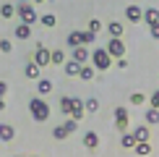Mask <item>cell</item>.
Instances as JSON below:
<instances>
[{
    "label": "cell",
    "instance_id": "6da1fadb",
    "mask_svg": "<svg viewBox=\"0 0 159 157\" xmlns=\"http://www.w3.org/2000/svg\"><path fill=\"white\" fill-rule=\"evenodd\" d=\"M29 113L37 123H44L50 118V105L44 102V97H31L29 100Z\"/></svg>",
    "mask_w": 159,
    "mask_h": 157
},
{
    "label": "cell",
    "instance_id": "7a4b0ae2",
    "mask_svg": "<svg viewBox=\"0 0 159 157\" xmlns=\"http://www.w3.org/2000/svg\"><path fill=\"white\" fill-rule=\"evenodd\" d=\"M91 65H94V68L99 71V74H102V71H110V65H112V55L104 47H94L91 50Z\"/></svg>",
    "mask_w": 159,
    "mask_h": 157
},
{
    "label": "cell",
    "instance_id": "3957f363",
    "mask_svg": "<svg viewBox=\"0 0 159 157\" xmlns=\"http://www.w3.org/2000/svg\"><path fill=\"white\" fill-rule=\"evenodd\" d=\"M16 16L21 18L24 24H34V21H39V16H37V11H34V5H31V3H24V0L16 5Z\"/></svg>",
    "mask_w": 159,
    "mask_h": 157
},
{
    "label": "cell",
    "instance_id": "277c9868",
    "mask_svg": "<svg viewBox=\"0 0 159 157\" xmlns=\"http://www.w3.org/2000/svg\"><path fill=\"white\" fill-rule=\"evenodd\" d=\"M104 50H107L110 55H112V60H117V58H123L125 52H128L120 37H110V42H107V47H104Z\"/></svg>",
    "mask_w": 159,
    "mask_h": 157
},
{
    "label": "cell",
    "instance_id": "5b68a950",
    "mask_svg": "<svg viewBox=\"0 0 159 157\" xmlns=\"http://www.w3.org/2000/svg\"><path fill=\"white\" fill-rule=\"evenodd\" d=\"M31 60H34L39 68H47V65H50V50L44 47L42 42H37V47H34V58H31Z\"/></svg>",
    "mask_w": 159,
    "mask_h": 157
},
{
    "label": "cell",
    "instance_id": "8992f818",
    "mask_svg": "<svg viewBox=\"0 0 159 157\" xmlns=\"http://www.w3.org/2000/svg\"><path fill=\"white\" fill-rule=\"evenodd\" d=\"M70 58L78 63H89V58H91V50H89V45H76V47H70Z\"/></svg>",
    "mask_w": 159,
    "mask_h": 157
},
{
    "label": "cell",
    "instance_id": "52a82bcc",
    "mask_svg": "<svg viewBox=\"0 0 159 157\" xmlns=\"http://www.w3.org/2000/svg\"><path fill=\"white\" fill-rule=\"evenodd\" d=\"M128 107H115V128L117 131H120V134H123V131H128Z\"/></svg>",
    "mask_w": 159,
    "mask_h": 157
},
{
    "label": "cell",
    "instance_id": "ba28073f",
    "mask_svg": "<svg viewBox=\"0 0 159 157\" xmlns=\"http://www.w3.org/2000/svg\"><path fill=\"white\" fill-rule=\"evenodd\" d=\"M125 18H128L130 24H138L143 18V8H141V5H136V3H130L128 8H125Z\"/></svg>",
    "mask_w": 159,
    "mask_h": 157
},
{
    "label": "cell",
    "instance_id": "9c48e42d",
    "mask_svg": "<svg viewBox=\"0 0 159 157\" xmlns=\"http://www.w3.org/2000/svg\"><path fill=\"white\" fill-rule=\"evenodd\" d=\"M24 76H26V78H34V81H37V78L42 76V68H39L34 60H29V63L24 65Z\"/></svg>",
    "mask_w": 159,
    "mask_h": 157
},
{
    "label": "cell",
    "instance_id": "30bf717a",
    "mask_svg": "<svg viewBox=\"0 0 159 157\" xmlns=\"http://www.w3.org/2000/svg\"><path fill=\"white\" fill-rule=\"evenodd\" d=\"M84 115H86L84 100H78V97H73V107H70V118H76V121H81Z\"/></svg>",
    "mask_w": 159,
    "mask_h": 157
},
{
    "label": "cell",
    "instance_id": "8fae6325",
    "mask_svg": "<svg viewBox=\"0 0 159 157\" xmlns=\"http://www.w3.org/2000/svg\"><path fill=\"white\" fill-rule=\"evenodd\" d=\"M78 78H84V81H94V78H97V68L89 65V63H84L81 71H78Z\"/></svg>",
    "mask_w": 159,
    "mask_h": 157
},
{
    "label": "cell",
    "instance_id": "7c38bea8",
    "mask_svg": "<svg viewBox=\"0 0 159 157\" xmlns=\"http://www.w3.org/2000/svg\"><path fill=\"white\" fill-rule=\"evenodd\" d=\"M84 147L86 149H97L99 147V134L97 131H86L84 134Z\"/></svg>",
    "mask_w": 159,
    "mask_h": 157
},
{
    "label": "cell",
    "instance_id": "4fadbf2b",
    "mask_svg": "<svg viewBox=\"0 0 159 157\" xmlns=\"http://www.w3.org/2000/svg\"><path fill=\"white\" fill-rule=\"evenodd\" d=\"M13 37H16V39H29L31 37V24H18L16 26V29H13Z\"/></svg>",
    "mask_w": 159,
    "mask_h": 157
},
{
    "label": "cell",
    "instance_id": "5bb4252c",
    "mask_svg": "<svg viewBox=\"0 0 159 157\" xmlns=\"http://www.w3.org/2000/svg\"><path fill=\"white\" fill-rule=\"evenodd\" d=\"M13 136H16V128L11 123H0V141H13Z\"/></svg>",
    "mask_w": 159,
    "mask_h": 157
},
{
    "label": "cell",
    "instance_id": "9a60e30c",
    "mask_svg": "<svg viewBox=\"0 0 159 157\" xmlns=\"http://www.w3.org/2000/svg\"><path fill=\"white\" fill-rule=\"evenodd\" d=\"M130 134L136 136V141H146L149 136H151V131H149V126H146V123H141V126H136L133 131H130Z\"/></svg>",
    "mask_w": 159,
    "mask_h": 157
},
{
    "label": "cell",
    "instance_id": "2e32d148",
    "mask_svg": "<svg viewBox=\"0 0 159 157\" xmlns=\"http://www.w3.org/2000/svg\"><path fill=\"white\" fill-rule=\"evenodd\" d=\"M63 65H65V76H78V71H81V63L73 60V58H70V60H65Z\"/></svg>",
    "mask_w": 159,
    "mask_h": 157
},
{
    "label": "cell",
    "instance_id": "e0dca14e",
    "mask_svg": "<svg viewBox=\"0 0 159 157\" xmlns=\"http://www.w3.org/2000/svg\"><path fill=\"white\" fill-rule=\"evenodd\" d=\"M123 31H125V26L120 21H110L107 24V34L110 37H123Z\"/></svg>",
    "mask_w": 159,
    "mask_h": 157
},
{
    "label": "cell",
    "instance_id": "ac0fdd59",
    "mask_svg": "<svg viewBox=\"0 0 159 157\" xmlns=\"http://www.w3.org/2000/svg\"><path fill=\"white\" fill-rule=\"evenodd\" d=\"M146 126H159V107H151L146 110Z\"/></svg>",
    "mask_w": 159,
    "mask_h": 157
},
{
    "label": "cell",
    "instance_id": "d6986e66",
    "mask_svg": "<svg viewBox=\"0 0 159 157\" xmlns=\"http://www.w3.org/2000/svg\"><path fill=\"white\" fill-rule=\"evenodd\" d=\"M37 92H39V94H50V92H52V81L39 76V78H37Z\"/></svg>",
    "mask_w": 159,
    "mask_h": 157
},
{
    "label": "cell",
    "instance_id": "ffe728a7",
    "mask_svg": "<svg viewBox=\"0 0 159 157\" xmlns=\"http://www.w3.org/2000/svg\"><path fill=\"white\" fill-rule=\"evenodd\" d=\"M70 107H73V97H70V94H63V97H60V113H63V115H70Z\"/></svg>",
    "mask_w": 159,
    "mask_h": 157
},
{
    "label": "cell",
    "instance_id": "44dd1931",
    "mask_svg": "<svg viewBox=\"0 0 159 157\" xmlns=\"http://www.w3.org/2000/svg\"><path fill=\"white\" fill-rule=\"evenodd\" d=\"M141 21L157 24V21H159V11H157V8H143V18H141Z\"/></svg>",
    "mask_w": 159,
    "mask_h": 157
},
{
    "label": "cell",
    "instance_id": "7402d4cb",
    "mask_svg": "<svg viewBox=\"0 0 159 157\" xmlns=\"http://www.w3.org/2000/svg\"><path fill=\"white\" fill-rule=\"evenodd\" d=\"M133 144H136V136L128 134V131H123V136H120V147H123V149H133Z\"/></svg>",
    "mask_w": 159,
    "mask_h": 157
},
{
    "label": "cell",
    "instance_id": "603a6c76",
    "mask_svg": "<svg viewBox=\"0 0 159 157\" xmlns=\"http://www.w3.org/2000/svg\"><path fill=\"white\" fill-rule=\"evenodd\" d=\"M50 63L52 65H63L65 63V52L63 50H50Z\"/></svg>",
    "mask_w": 159,
    "mask_h": 157
},
{
    "label": "cell",
    "instance_id": "cb8c5ba5",
    "mask_svg": "<svg viewBox=\"0 0 159 157\" xmlns=\"http://www.w3.org/2000/svg\"><path fill=\"white\" fill-rule=\"evenodd\" d=\"M65 42H68V47H76V45H84V37H81V31H70L65 37Z\"/></svg>",
    "mask_w": 159,
    "mask_h": 157
},
{
    "label": "cell",
    "instance_id": "d4e9b609",
    "mask_svg": "<svg viewBox=\"0 0 159 157\" xmlns=\"http://www.w3.org/2000/svg\"><path fill=\"white\" fill-rule=\"evenodd\" d=\"M133 149H136L138 155H151V141H149V139H146V141H136Z\"/></svg>",
    "mask_w": 159,
    "mask_h": 157
},
{
    "label": "cell",
    "instance_id": "484cf974",
    "mask_svg": "<svg viewBox=\"0 0 159 157\" xmlns=\"http://www.w3.org/2000/svg\"><path fill=\"white\" fill-rule=\"evenodd\" d=\"M0 16H3V18H11V16H16V5H11V3H3V5H0Z\"/></svg>",
    "mask_w": 159,
    "mask_h": 157
},
{
    "label": "cell",
    "instance_id": "4316f807",
    "mask_svg": "<svg viewBox=\"0 0 159 157\" xmlns=\"http://www.w3.org/2000/svg\"><path fill=\"white\" fill-rule=\"evenodd\" d=\"M84 107H86V113H97V110H99V100H97V97H86Z\"/></svg>",
    "mask_w": 159,
    "mask_h": 157
},
{
    "label": "cell",
    "instance_id": "83f0119b",
    "mask_svg": "<svg viewBox=\"0 0 159 157\" xmlns=\"http://www.w3.org/2000/svg\"><path fill=\"white\" fill-rule=\"evenodd\" d=\"M39 21H42V26H47V29H52V26L57 24L55 13H44V16H39Z\"/></svg>",
    "mask_w": 159,
    "mask_h": 157
},
{
    "label": "cell",
    "instance_id": "f1b7e54d",
    "mask_svg": "<svg viewBox=\"0 0 159 157\" xmlns=\"http://www.w3.org/2000/svg\"><path fill=\"white\" fill-rule=\"evenodd\" d=\"M65 136H68V131H65V126H55V128H52V139H57V141H63Z\"/></svg>",
    "mask_w": 159,
    "mask_h": 157
},
{
    "label": "cell",
    "instance_id": "f546056e",
    "mask_svg": "<svg viewBox=\"0 0 159 157\" xmlns=\"http://www.w3.org/2000/svg\"><path fill=\"white\" fill-rule=\"evenodd\" d=\"M0 52H3V55H8V52H13V42H11V39H0Z\"/></svg>",
    "mask_w": 159,
    "mask_h": 157
},
{
    "label": "cell",
    "instance_id": "4dcf8cb0",
    "mask_svg": "<svg viewBox=\"0 0 159 157\" xmlns=\"http://www.w3.org/2000/svg\"><path fill=\"white\" fill-rule=\"evenodd\" d=\"M143 102H146V94H141V92H133V94H130V105L138 107V105H143Z\"/></svg>",
    "mask_w": 159,
    "mask_h": 157
},
{
    "label": "cell",
    "instance_id": "1f68e13d",
    "mask_svg": "<svg viewBox=\"0 0 159 157\" xmlns=\"http://www.w3.org/2000/svg\"><path fill=\"white\" fill-rule=\"evenodd\" d=\"M63 126H65V131H68V134H73V131L78 128V121H76V118H68V121H65Z\"/></svg>",
    "mask_w": 159,
    "mask_h": 157
},
{
    "label": "cell",
    "instance_id": "d6a6232c",
    "mask_svg": "<svg viewBox=\"0 0 159 157\" xmlns=\"http://www.w3.org/2000/svg\"><path fill=\"white\" fill-rule=\"evenodd\" d=\"M81 37H84V45H94V39H97V34H94V31H89V29L81 31Z\"/></svg>",
    "mask_w": 159,
    "mask_h": 157
},
{
    "label": "cell",
    "instance_id": "836d02e7",
    "mask_svg": "<svg viewBox=\"0 0 159 157\" xmlns=\"http://www.w3.org/2000/svg\"><path fill=\"white\" fill-rule=\"evenodd\" d=\"M149 105H151V107H159V89H154L149 94Z\"/></svg>",
    "mask_w": 159,
    "mask_h": 157
},
{
    "label": "cell",
    "instance_id": "e575fe53",
    "mask_svg": "<svg viewBox=\"0 0 159 157\" xmlns=\"http://www.w3.org/2000/svg\"><path fill=\"white\" fill-rule=\"evenodd\" d=\"M99 29H102V21H97V18H91V21H89V31H94V34H97Z\"/></svg>",
    "mask_w": 159,
    "mask_h": 157
},
{
    "label": "cell",
    "instance_id": "d590c367",
    "mask_svg": "<svg viewBox=\"0 0 159 157\" xmlns=\"http://www.w3.org/2000/svg\"><path fill=\"white\" fill-rule=\"evenodd\" d=\"M149 34L154 37V39H159V21L157 24H149Z\"/></svg>",
    "mask_w": 159,
    "mask_h": 157
},
{
    "label": "cell",
    "instance_id": "8d00e7d4",
    "mask_svg": "<svg viewBox=\"0 0 159 157\" xmlns=\"http://www.w3.org/2000/svg\"><path fill=\"white\" fill-rule=\"evenodd\" d=\"M5 94H8V84L0 81V97H5Z\"/></svg>",
    "mask_w": 159,
    "mask_h": 157
},
{
    "label": "cell",
    "instance_id": "74e56055",
    "mask_svg": "<svg viewBox=\"0 0 159 157\" xmlns=\"http://www.w3.org/2000/svg\"><path fill=\"white\" fill-rule=\"evenodd\" d=\"M117 68H128V60H125V55H123V58H117Z\"/></svg>",
    "mask_w": 159,
    "mask_h": 157
},
{
    "label": "cell",
    "instance_id": "f35d334b",
    "mask_svg": "<svg viewBox=\"0 0 159 157\" xmlns=\"http://www.w3.org/2000/svg\"><path fill=\"white\" fill-rule=\"evenodd\" d=\"M0 110H5V97H0Z\"/></svg>",
    "mask_w": 159,
    "mask_h": 157
},
{
    "label": "cell",
    "instance_id": "ab89813d",
    "mask_svg": "<svg viewBox=\"0 0 159 157\" xmlns=\"http://www.w3.org/2000/svg\"><path fill=\"white\" fill-rule=\"evenodd\" d=\"M34 3H44V0H34Z\"/></svg>",
    "mask_w": 159,
    "mask_h": 157
},
{
    "label": "cell",
    "instance_id": "60d3db41",
    "mask_svg": "<svg viewBox=\"0 0 159 157\" xmlns=\"http://www.w3.org/2000/svg\"><path fill=\"white\" fill-rule=\"evenodd\" d=\"M50 3H52V0H50Z\"/></svg>",
    "mask_w": 159,
    "mask_h": 157
}]
</instances>
